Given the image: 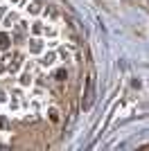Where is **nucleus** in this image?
Wrapping results in <instances>:
<instances>
[{
  "instance_id": "f257e3e1",
  "label": "nucleus",
  "mask_w": 149,
  "mask_h": 151,
  "mask_svg": "<svg viewBox=\"0 0 149 151\" xmlns=\"http://www.w3.org/2000/svg\"><path fill=\"white\" fill-rule=\"evenodd\" d=\"M79 47L43 0H0V126L61 124Z\"/></svg>"
}]
</instances>
